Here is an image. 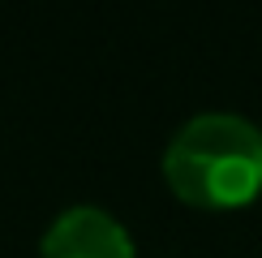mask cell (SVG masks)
Masks as SVG:
<instances>
[{
	"instance_id": "obj_1",
	"label": "cell",
	"mask_w": 262,
	"mask_h": 258,
	"mask_svg": "<svg viewBox=\"0 0 262 258\" xmlns=\"http://www.w3.org/2000/svg\"><path fill=\"white\" fill-rule=\"evenodd\" d=\"M163 181L185 207H245L262 193V129L241 112L189 116L163 146Z\"/></svg>"
},
{
	"instance_id": "obj_2",
	"label": "cell",
	"mask_w": 262,
	"mask_h": 258,
	"mask_svg": "<svg viewBox=\"0 0 262 258\" xmlns=\"http://www.w3.org/2000/svg\"><path fill=\"white\" fill-rule=\"evenodd\" d=\"M39 258H138V254L129 228L112 211L95 207V202H78L48 224L39 241Z\"/></svg>"
}]
</instances>
